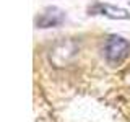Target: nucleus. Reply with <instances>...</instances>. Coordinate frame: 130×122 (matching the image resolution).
I'll list each match as a JSON object with an SVG mask.
<instances>
[{"label":"nucleus","mask_w":130,"mask_h":122,"mask_svg":"<svg viewBox=\"0 0 130 122\" xmlns=\"http://www.w3.org/2000/svg\"><path fill=\"white\" fill-rule=\"evenodd\" d=\"M130 52V42L120 36H111L106 42L104 55L109 65H120Z\"/></svg>","instance_id":"nucleus-1"},{"label":"nucleus","mask_w":130,"mask_h":122,"mask_svg":"<svg viewBox=\"0 0 130 122\" xmlns=\"http://www.w3.org/2000/svg\"><path fill=\"white\" fill-rule=\"evenodd\" d=\"M65 20V13L60 8L55 7H49L36 18V26L38 28H54L62 24Z\"/></svg>","instance_id":"nucleus-2"},{"label":"nucleus","mask_w":130,"mask_h":122,"mask_svg":"<svg viewBox=\"0 0 130 122\" xmlns=\"http://www.w3.org/2000/svg\"><path fill=\"white\" fill-rule=\"evenodd\" d=\"M89 13L91 15H104V16L112 18V20H127V18H130L127 10L107 5V3H96V5H93L89 8Z\"/></svg>","instance_id":"nucleus-3"}]
</instances>
